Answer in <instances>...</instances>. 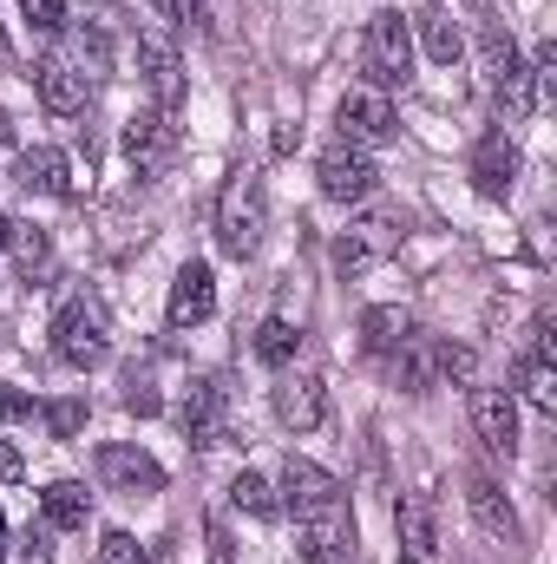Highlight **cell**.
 <instances>
[{
    "mask_svg": "<svg viewBox=\"0 0 557 564\" xmlns=\"http://www.w3.org/2000/svg\"><path fill=\"white\" fill-rule=\"evenodd\" d=\"M139 73L151 86V99H157V112H171L184 99V59H177V46L164 33H139Z\"/></svg>",
    "mask_w": 557,
    "mask_h": 564,
    "instance_id": "11",
    "label": "cell"
},
{
    "mask_svg": "<svg viewBox=\"0 0 557 564\" xmlns=\"http://www.w3.org/2000/svg\"><path fill=\"white\" fill-rule=\"evenodd\" d=\"M472 184H479V197H512V184H518V144L505 139V132H485V139L472 144Z\"/></svg>",
    "mask_w": 557,
    "mask_h": 564,
    "instance_id": "16",
    "label": "cell"
},
{
    "mask_svg": "<svg viewBox=\"0 0 557 564\" xmlns=\"http://www.w3.org/2000/svg\"><path fill=\"white\" fill-rule=\"evenodd\" d=\"M0 59H13V46H7V33H0Z\"/></svg>",
    "mask_w": 557,
    "mask_h": 564,
    "instance_id": "44",
    "label": "cell"
},
{
    "mask_svg": "<svg viewBox=\"0 0 557 564\" xmlns=\"http://www.w3.org/2000/svg\"><path fill=\"white\" fill-rule=\"evenodd\" d=\"M26 414H33V401L13 394V388H0V421H26Z\"/></svg>",
    "mask_w": 557,
    "mask_h": 564,
    "instance_id": "37",
    "label": "cell"
},
{
    "mask_svg": "<svg viewBox=\"0 0 557 564\" xmlns=\"http://www.w3.org/2000/svg\"><path fill=\"white\" fill-rule=\"evenodd\" d=\"M419 46H426V59H433V66H459V53H466V33L452 26V13L426 7V13H419Z\"/></svg>",
    "mask_w": 557,
    "mask_h": 564,
    "instance_id": "26",
    "label": "cell"
},
{
    "mask_svg": "<svg viewBox=\"0 0 557 564\" xmlns=\"http://www.w3.org/2000/svg\"><path fill=\"white\" fill-rule=\"evenodd\" d=\"M99 479L112 486V492H125V499H151V492H164V466L139 453V446H99Z\"/></svg>",
    "mask_w": 557,
    "mask_h": 564,
    "instance_id": "9",
    "label": "cell"
},
{
    "mask_svg": "<svg viewBox=\"0 0 557 564\" xmlns=\"http://www.w3.org/2000/svg\"><path fill=\"white\" fill-rule=\"evenodd\" d=\"M33 93H40V106H46L53 119H79L86 99H92V79H86L66 53H46V59L33 66Z\"/></svg>",
    "mask_w": 557,
    "mask_h": 564,
    "instance_id": "7",
    "label": "cell"
},
{
    "mask_svg": "<svg viewBox=\"0 0 557 564\" xmlns=\"http://www.w3.org/2000/svg\"><path fill=\"white\" fill-rule=\"evenodd\" d=\"M164 315H171V328H197V322L217 315V276H210V263H184V270H177Z\"/></svg>",
    "mask_w": 557,
    "mask_h": 564,
    "instance_id": "14",
    "label": "cell"
},
{
    "mask_svg": "<svg viewBox=\"0 0 557 564\" xmlns=\"http://www.w3.org/2000/svg\"><path fill=\"white\" fill-rule=\"evenodd\" d=\"M492 93H499V112H505V119H532V112H538V73H532L525 59H512V66L492 79Z\"/></svg>",
    "mask_w": 557,
    "mask_h": 564,
    "instance_id": "25",
    "label": "cell"
},
{
    "mask_svg": "<svg viewBox=\"0 0 557 564\" xmlns=\"http://www.w3.org/2000/svg\"><path fill=\"white\" fill-rule=\"evenodd\" d=\"M0 144H13V126H7V106H0Z\"/></svg>",
    "mask_w": 557,
    "mask_h": 564,
    "instance_id": "41",
    "label": "cell"
},
{
    "mask_svg": "<svg viewBox=\"0 0 557 564\" xmlns=\"http://www.w3.org/2000/svg\"><path fill=\"white\" fill-rule=\"evenodd\" d=\"M394 381H401L407 394H433V381H439V341L407 335V341L394 348Z\"/></svg>",
    "mask_w": 557,
    "mask_h": 564,
    "instance_id": "22",
    "label": "cell"
},
{
    "mask_svg": "<svg viewBox=\"0 0 557 564\" xmlns=\"http://www.w3.org/2000/svg\"><path fill=\"white\" fill-rule=\"evenodd\" d=\"M439 375H446V381H472V375H479V355L446 341V348H439Z\"/></svg>",
    "mask_w": 557,
    "mask_h": 564,
    "instance_id": "34",
    "label": "cell"
},
{
    "mask_svg": "<svg viewBox=\"0 0 557 564\" xmlns=\"http://www.w3.org/2000/svg\"><path fill=\"white\" fill-rule=\"evenodd\" d=\"M13 184H20L26 197H73L66 151H53V144H26V151L13 158Z\"/></svg>",
    "mask_w": 557,
    "mask_h": 564,
    "instance_id": "13",
    "label": "cell"
},
{
    "mask_svg": "<svg viewBox=\"0 0 557 564\" xmlns=\"http://www.w3.org/2000/svg\"><path fill=\"white\" fill-rule=\"evenodd\" d=\"M230 506H237V512H250V519H276V512H282L276 486H270L263 473H237V479H230Z\"/></svg>",
    "mask_w": 557,
    "mask_h": 564,
    "instance_id": "28",
    "label": "cell"
},
{
    "mask_svg": "<svg viewBox=\"0 0 557 564\" xmlns=\"http://www.w3.org/2000/svg\"><path fill=\"white\" fill-rule=\"evenodd\" d=\"M7 243H13V217L0 210V250H7Z\"/></svg>",
    "mask_w": 557,
    "mask_h": 564,
    "instance_id": "40",
    "label": "cell"
},
{
    "mask_svg": "<svg viewBox=\"0 0 557 564\" xmlns=\"http://www.w3.org/2000/svg\"><path fill=\"white\" fill-rule=\"evenodd\" d=\"M315 184H321V197H335V204H361V197H374L381 171H374L368 151H354V144H328L321 164H315Z\"/></svg>",
    "mask_w": 557,
    "mask_h": 564,
    "instance_id": "6",
    "label": "cell"
},
{
    "mask_svg": "<svg viewBox=\"0 0 557 564\" xmlns=\"http://www.w3.org/2000/svg\"><path fill=\"white\" fill-rule=\"evenodd\" d=\"M361 73H368V86H374V93L407 86V73H414V26H407L394 7L368 20V40H361Z\"/></svg>",
    "mask_w": 557,
    "mask_h": 564,
    "instance_id": "2",
    "label": "cell"
},
{
    "mask_svg": "<svg viewBox=\"0 0 557 564\" xmlns=\"http://www.w3.org/2000/svg\"><path fill=\"white\" fill-rule=\"evenodd\" d=\"M466 506H472V519H479V532H485V539H499V545H518V512H512V499L499 492V479L472 473V486H466Z\"/></svg>",
    "mask_w": 557,
    "mask_h": 564,
    "instance_id": "17",
    "label": "cell"
},
{
    "mask_svg": "<svg viewBox=\"0 0 557 564\" xmlns=\"http://www.w3.org/2000/svg\"><path fill=\"white\" fill-rule=\"evenodd\" d=\"M302 545H308V558H315V564H341V558H348V545H354L348 499H335V506L308 512V519H302Z\"/></svg>",
    "mask_w": 557,
    "mask_h": 564,
    "instance_id": "15",
    "label": "cell"
},
{
    "mask_svg": "<svg viewBox=\"0 0 557 564\" xmlns=\"http://www.w3.org/2000/svg\"><path fill=\"white\" fill-rule=\"evenodd\" d=\"M66 59L86 73V79H106L112 73V53H106V33L99 26H86V33H73V46H66Z\"/></svg>",
    "mask_w": 557,
    "mask_h": 564,
    "instance_id": "30",
    "label": "cell"
},
{
    "mask_svg": "<svg viewBox=\"0 0 557 564\" xmlns=\"http://www.w3.org/2000/svg\"><path fill=\"white\" fill-rule=\"evenodd\" d=\"M512 388L538 408V414H557V368L551 361H538V355H518L512 361Z\"/></svg>",
    "mask_w": 557,
    "mask_h": 564,
    "instance_id": "27",
    "label": "cell"
},
{
    "mask_svg": "<svg viewBox=\"0 0 557 564\" xmlns=\"http://www.w3.org/2000/svg\"><path fill=\"white\" fill-rule=\"evenodd\" d=\"M20 558H26V564H53V525H26Z\"/></svg>",
    "mask_w": 557,
    "mask_h": 564,
    "instance_id": "36",
    "label": "cell"
},
{
    "mask_svg": "<svg viewBox=\"0 0 557 564\" xmlns=\"http://www.w3.org/2000/svg\"><path fill=\"white\" fill-rule=\"evenodd\" d=\"M263 230H270V197H263V184L243 171V177H230L223 197H217V243H223V257H256V250H263Z\"/></svg>",
    "mask_w": 557,
    "mask_h": 564,
    "instance_id": "1",
    "label": "cell"
},
{
    "mask_svg": "<svg viewBox=\"0 0 557 564\" xmlns=\"http://www.w3.org/2000/svg\"><path fill=\"white\" fill-rule=\"evenodd\" d=\"M0 564H7V512H0Z\"/></svg>",
    "mask_w": 557,
    "mask_h": 564,
    "instance_id": "42",
    "label": "cell"
},
{
    "mask_svg": "<svg viewBox=\"0 0 557 564\" xmlns=\"http://www.w3.org/2000/svg\"><path fill=\"white\" fill-rule=\"evenodd\" d=\"M20 473H26V459H20V446H7V440H0V486H13Z\"/></svg>",
    "mask_w": 557,
    "mask_h": 564,
    "instance_id": "38",
    "label": "cell"
},
{
    "mask_svg": "<svg viewBox=\"0 0 557 564\" xmlns=\"http://www.w3.org/2000/svg\"><path fill=\"white\" fill-rule=\"evenodd\" d=\"M13 263H20V282L26 289H46L53 282V237L46 230H33V224H13Z\"/></svg>",
    "mask_w": 557,
    "mask_h": 564,
    "instance_id": "24",
    "label": "cell"
},
{
    "mask_svg": "<svg viewBox=\"0 0 557 564\" xmlns=\"http://www.w3.org/2000/svg\"><path fill=\"white\" fill-rule=\"evenodd\" d=\"M20 13H26L40 33H66V0H20Z\"/></svg>",
    "mask_w": 557,
    "mask_h": 564,
    "instance_id": "33",
    "label": "cell"
},
{
    "mask_svg": "<svg viewBox=\"0 0 557 564\" xmlns=\"http://www.w3.org/2000/svg\"><path fill=\"white\" fill-rule=\"evenodd\" d=\"M335 126H341V144H354V151L401 139V112H394V99H387V93H374V86L348 93V99L335 106Z\"/></svg>",
    "mask_w": 557,
    "mask_h": 564,
    "instance_id": "5",
    "label": "cell"
},
{
    "mask_svg": "<svg viewBox=\"0 0 557 564\" xmlns=\"http://www.w3.org/2000/svg\"><path fill=\"white\" fill-rule=\"evenodd\" d=\"M40 519H46L53 532H79V525L92 519V492H86L79 479H53V486L40 492Z\"/></svg>",
    "mask_w": 557,
    "mask_h": 564,
    "instance_id": "20",
    "label": "cell"
},
{
    "mask_svg": "<svg viewBox=\"0 0 557 564\" xmlns=\"http://www.w3.org/2000/svg\"><path fill=\"white\" fill-rule=\"evenodd\" d=\"M472 433L485 440V453H512L518 446V401H512V388H472Z\"/></svg>",
    "mask_w": 557,
    "mask_h": 564,
    "instance_id": "12",
    "label": "cell"
},
{
    "mask_svg": "<svg viewBox=\"0 0 557 564\" xmlns=\"http://www.w3.org/2000/svg\"><path fill=\"white\" fill-rule=\"evenodd\" d=\"M407 335H414V322H407L401 302H374V308H361V348H368V355H394Z\"/></svg>",
    "mask_w": 557,
    "mask_h": 564,
    "instance_id": "23",
    "label": "cell"
},
{
    "mask_svg": "<svg viewBox=\"0 0 557 564\" xmlns=\"http://www.w3.org/2000/svg\"><path fill=\"white\" fill-rule=\"evenodd\" d=\"M394 532H401V545H407V558H401V564H426V558H433V545H439V539H433V499H426V492H407V499H401Z\"/></svg>",
    "mask_w": 557,
    "mask_h": 564,
    "instance_id": "21",
    "label": "cell"
},
{
    "mask_svg": "<svg viewBox=\"0 0 557 564\" xmlns=\"http://www.w3.org/2000/svg\"><path fill=\"white\" fill-rule=\"evenodd\" d=\"M53 355H59L66 368H99V361L112 355L106 315H99L92 302H66V308L53 315Z\"/></svg>",
    "mask_w": 557,
    "mask_h": 564,
    "instance_id": "4",
    "label": "cell"
},
{
    "mask_svg": "<svg viewBox=\"0 0 557 564\" xmlns=\"http://www.w3.org/2000/svg\"><path fill=\"white\" fill-rule=\"evenodd\" d=\"M328 414V394H321V381L315 375H288L276 388V421L295 426V433H308V426H321Z\"/></svg>",
    "mask_w": 557,
    "mask_h": 564,
    "instance_id": "19",
    "label": "cell"
},
{
    "mask_svg": "<svg viewBox=\"0 0 557 564\" xmlns=\"http://www.w3.org/2000/svg\"><path fill=\"white\" fill-rule=\"evenodd\" d=\"M125 408H132V414H157V394H151L144 381H132V388H125Z\"/></svg>",
    "mask_w": 557,
    "mask_h": 564,
    "instance_id": "39",
    "label": "cell"
},
{
    "mask_svg": "<svg viewBox=\"0 0 557 564\" xmlns=\"http://www.w3.org/2000/svg\"><path fill=\"white\" fill-rule=\"evenodd\" d=\"M125 158H132L139 177H157V171L177 158V126H171V112H132V119H125Z\"/></svg>",
    "mask_w": 557,
    "mask_h": 564,
    "instance_id": "8",
    "label": "cell"
},
{
    "mask_svg": "<svg viewBox=\"0 0 557 564\" xmlns=\"http://www.w3.org/2000/svg\"><path fill=\"white\" fill-rule=\"evenodd\" d=\"M40 414H46V426H53V440H79V433H86V401H79V394L46 401Z\"/></svg>",
    "mask_w": 557,
    "mask_h": 564,
    "instance_id": "31",
    "label": "cell"
},
{
    "mask_svg": "<svg viewBox=\"0 0 557 564\" xmlns=\"http://www.w3.org/2000/svg\"><path fill=\"white\" fill-rule=\"evenodd\" d=\"M341 499V479L328 473V466H315V459H288L282 466V506L295 512V519H308V512H321V506H335Z\"/></svg>",
    "mask_w": 557,
    "mask_h": 564,
    "instance_id": "10",
    "label": "cell"
},
{
    "mask_svg": "<svg viewBox=\"0 0 557 564\" xmlns=\"http://www.w3.org/2000/svg\"><path fill=\"white\" fill-rule=\"evenodd\" d=\"M151 7H157L164 20H177V26H204V20H210L204 0H151Z\"/></svg>",
    "mask_w": 557,
    "mask_h": 564,
    "instance_id": "35",
    "label": "cell"
},
{
    "mask_svg": "<svg viewBox=\"0 0 557 564\" xmlns=\"http://www.w3.org/2000/svg\"><path fill=\"white\" fill-rule=\"evenodd\" d=\"M210 564H230V545H223V539H217V558H210Z\"/></svg>",
    "mask_w": 557,
    "mask_h": 564,
    "instance_id": "43",
    "label": "cell"
},
{
    "mask_svg": "<svg viewBox=\"0 0 557 564\" xmlns=\"http://www.w3.org/2000/svg\"><path fill=\"white\" fill-rule=\"evenodd\" d=\"M295 348H302V328H295V322L270 315V322L256 328V361H263V368H288V361H295Z\"/></svg>",
    "mask_w": 557,
    "mask_h": 564,
    "instance_id": "29",
    "label": "cell"
},
{
    "mask_svg": "<svg viewBox=\"0 0 557 564\" xmlns=\"http://www.w3.org/2000/svg\"><path fill=\"white\" fill-rule=\"evenodd\" d=\"M92 564H144V545L132 539V532H106L99 539V558Z\"/></svg>",
    "mask_w": 557,
    "mask_h": 564,
    "instance_id": "32",
    "label": "cell"
},
{
    "mask_svg": "<svg viewBox=\"0 0 557 564\" xmlns=\"http://www.w3.org/2000/svg\"><path fill=\"white\" fill-rule=\"evenodd\" d=\"M401 217L394 210H368V217H354L341 237H335V270L341 276H361V270H374V263H387L394 250H401Z\"/></svg>",
    "mask_w": 557,
    "mask_h": 564,
    "instance_id": "3",
    "label": "cell"
},
{
    "mask_svg": "<svg viewBox=\"0 0 557 564\" xmlns=\"http://www.w3.org/2000/svg\"><path fill=\"white\" fill-rule=\"evenodd\" d=\"M177 421H184V433H190V446H223L230 426H223V394H217V381H190Z\"/></svg>",
    "mask_w": 557,
    "mask_h": 564,
    "instance_id": "18",
    "label": "cell"
}]
</instances>
